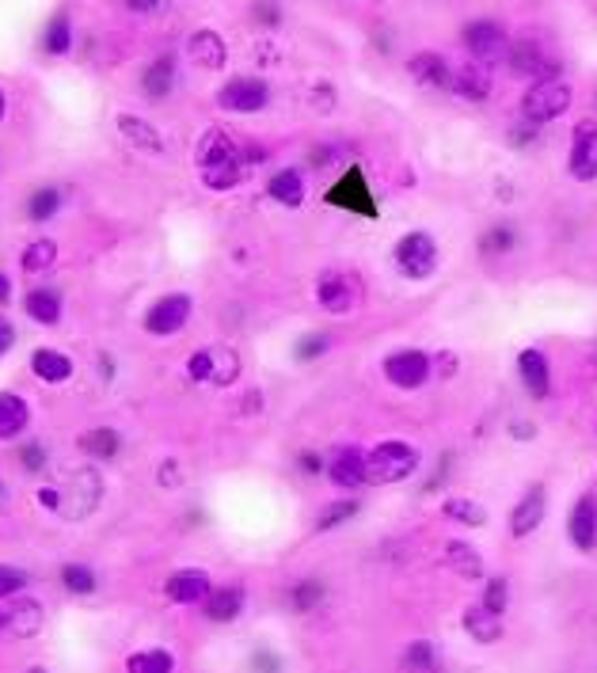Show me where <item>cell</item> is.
Instances as JSON below:
<instances>
[{
  "label": "cell",
  "mask_w": 597,
  "mask_h": 673,
  "mask_svg": "<svg viewBox=\"0 0 597 673\" xmlns=\"http://www.w3.org/2000/svg\"><path fill=\"white\" fill-rule=\"evenodd\" d=\"M514 248V229L510 225H495L483 232V251H510Z\"/></svg>",
  "instance_id": "45"
},
{
  "label": "cell",
  "mask_w": 597,
  "mask_h": 673,
  "mask_svg": "<svg viewBox=\"0 0 597 673\" xmlns=\"http://www.w3.org/2000/svg\"><path fill=\"white\" fill-rule=\"evenodd\" d=\"M236 377H240V358H236V350H229V347L213 350V377H210V385L229 388Z\"/></svg>",
  "instance_id": "39"
},
{
  "label": "cell",
  "mask_w": 597,
  "mask_h": 673,
  "mask_svg": "<svg viewBox=\"0 0 597 673\" xmlns=\"http://www.w3.org/2000/svg\"><path fill=\"white\" fill-rule=\"evenodd\" d=\"M567 537L578 552H594L597 548V499L594 495H582L571 506V521H567Z\"/></svg>",
  "instance_id": "12"
},
{
  "label": "cell",
  "mask_w": 597,
  "mask_h": 673,
  "mask_svg": "<svg viewBox=\"0 0 597 673\" xmlns=\"http://www.w3.org/2000/svg\"><path fill=\"white\" fill-rule=\"evenodd\" d=\"M23 308H27V316H31L35 324L54 327L61 320V293L50 286H35L23 297Z\"/></svg>",
  "instance_id": "25"
},
{
  "label": "cell",
  "mask_w": 597,
  "mask_h": 673,
  "mask_svg": "<svg viewBox=\"0 0 597 673\" xmlns=\"http://www.w3.org/2000/svg\"><path fill=\"white\" fill-rule=\"evenodd\" d=\"M301 468H305V472H320V457L305 453V457H301Z\"/></svg>",
  "instance_id": "51"
},
{
  "label": "cell",
  "mask_w": 597,
  "mask_h": 673,
  "mask_svg": "<svg viewBox=\"0 0 597 673\" xmlns=\"http://www.w3.org/2000/svg\"><path fill=\"white\" fill-rule=\"evenodd\" d=\"M358 510H362V502H358V499H335V502H331V506H328V510L320 514V521H316V529H320V533H328V529H335V525H343V521L354 518Z\"/></svg>",
  "instance_id": "41"
},
{
  "label": "cell",
  "mask_w": 597,
  "mask_h": 673,
  "mask_svg": "<svg viewBox=\"0 0 597 673\" xmlns=\"http://www.w3.org/2000/svg\"><path fill=\"white\" fill-rule=\"evenodd\" d=\"M464 632L487 647V643H499L502 639V620L495 613H487L483 605H472V609L464 613Z\"/></svg>",
  "instance_id": "30"
},
{
  "label": "cell",
  "mask_w": 597,
  "mask_h": 673,
  "mask_svg": "<svg viewBox=\"0 0 597 673\" xmlns=\"http://www.w3.org/2000/svg\"><path fill=\"white\" fill-rule=\"evenodd\" d=\"M316 301L324 312H335V316H347L350 308H354V289H350V278L343 274H320V282H316Z\"/></svg>",
  "instance_id": "16"
},
{
  "label": "cell",
  "mask_w": 597,
  "mask_h": 673,
  "mask_svg": "<svg viewBox=\"0 0 597 673\" xmlns=\"http://www.w3.org/2000/svg\"><path fill=\"white\" fill-rule=\"evenodd\" d=\"M42 50H46L50 58H61V54H69V50H73V20H69V12H58L54 20L46 23Z\"/></svg>",
  "instance_id": "31"
},
{
  "label": "cell",
  "mask_w": 597,
  "mask_h": 673,
  "mask_svg": "<svg viewBox=\"0 0 597 673\" xmlns=\"http://www.w3.org/2000/svg\"><path fill=\"white\" fill-rule=\"evenodd\" d=\"M442 510H445V518L461 521V525H483V521H487V510H483L480 502H476V499H461V495L445 502Z\"/></svg>",
  "instance_id": "40"
},
{
  "label": "cell",
  "mask_w": 597,
  "mask_h": 673,
  "mask_svg": "<svg viewBox=\"0 0 597 673\" xmlns=\"http://www.w3.org/2000/svg\"><path fill=\"white\" fill-rule=\"evenodd\" d=\"M404 666L407 670H434V666H438L434 643H430V639H415V643L404 651Z\"/></svg>",
  "instance_id": "42"
},
{
  "label": "cell",
  "mask_w": 597,
  "mask_h": 673,
  "mask_svg": "<svg viewBox=\"0 0 597 673\" xmlns=\"http://www.w3.org/2000/svg\"><path fill=\"white\" fill-rule=\"evenodd\" d=\"M210 590H213L210 575L198 571V567H183V571L168 575V582H164V594H168V601H175V605H202Z\"/></svg>",
  "instance_id": "11"
},
{
  "label": "cell",
  "mask_w": 597,
  "mask_h": 673,
  "mask_svg": "<svg viewBox=\"0 0 597 673\" xmlns=\"http://www.w3.org/2000/svg\"><path fill=\"white\" fill-rule=\"evenodd\" d=\"M0 632H4V613H0Z\"/></svg>",
  "instance_id": "54"
},
{
  "label": "cell",
  "mask_w": 597,
  "mask_h": 673,
  "mask_svg": "<svg viewBox=\"0 0 597 673\" xmlns=\"http://www.w3.org/2000/svg\"><path fill=\"white\" fill-rule=\"evenodd\" d=\"M130 8L149 16V12H156V8H164V0H130Z\"/></svg>",
  "instance_id": "50"
},
{
  "label": "cell",
  "mask_w": 597,
  "mask_h": 673,
  "mask_svg": "<svg viewBox=\"0 0 597 673\" xmlns=\"http://www.w3.org/2000/svg\"><path fill=\"white\" fill-rule=\"evenodd\" d=\"M31 423V407L20 392H0V442H12L20 438Z\"/></svg>",
  "instance_id": "21"
},
{
  "label": "cell",
  "mask_w": 597,
  "mask_h": 673,
  "mask_svg": "<svg viewBox=\"0 0 597 673\" xmlns=\"http://www.w3.org/2000/svg\"><path fill=\"white\" fill-rule=\"evenodd\" d=\"M419 468V449L407 442H381L366 453V483H404Z\"/></svg>",
  "instance_id": "1"
},
{
  "label": "cell",
  "mask_w": 597,
  "mask_h": 673,
  "mask_svg": "<svg viewBox=\"0 0 597 673\" xmlns=\"http://www.w3.org/2000/svg\"><path fill=\"white\" fill-rule=\"evenodd\" d=\"M99 491H103V483H99L96 472L80 468V472L69 476V487H58V514L69 521L88 518L99 506Z\"/></svg>",
  "instance_id": "5"
},
{
  "label": "cell",
  "mask_w": 597,
  "mask_h": 673,
  "mask_svg": "<svg viewBox=\"0 0 597 673\" xmlns=\"http://www.w3.org/2000/svg\"><path fill=\"white\" fill-rule=\"evenodd\" d=\"M430 373H434V362L426 358L423 350H396V354L385 358V377L396 388H404V392L423 388L430 381Z\"/></svg>",
  "instance_id": "9"
},
{
  "label": "cell",
  "mask_w": 597,
  "mask_h": 673,
  "mask_svg": "<svg viewBox=\"0 0 597 673\" xmlns=\"http://www.w3.org/2000/svg\"><path fill=\"white\" fill-rule=\"evenodd\" d=\"M31 369H35V377L46 381V385H65V381L73 377V358L61 354V350L39 347L31 354Z\"/></svg>",
  "instance_id": "23"
},
{
  "label": "cell",
  "mask_w": 597,
  "mask_h": 673,
  "mask_svg": "<svg viewBox=\"0 0 597 673\" xmlns=\"http://www.w3.org/2000/svg\"><path fill=\"white\" fill-rule=\"evenodd\" d=\"M54 259H58V244H54V240H35V244H27V251H23L20 267L27 270V274H39V270L54 267Z\"/></svg>",
  "instance_id": "37"
},
{
  "label": "cell",
  "mask_w": 597,
  "mask_h": 673,
  "mask_svg": "<svg viewBox=\"0 0 597 673\" xmlns=\"http://www.w3.org/2000/svg\"><path fill=\"white\" fill-rule=\"evenodd\" d=\"M518 377H521V385L529 388L533 400H544V396L552 392V366H548V358H544L540 350H521Z\"/></svg>",
  "instance_id": "15"
},
{
  "label": "cell",
  "mask_w": 597,
  "mask_h": 673,
  "mask_svg": "<svg viewBox=\"0 0 597 673\" xmlns=\"http://www.w3.org/2000/svg\"><path fill=\"white\" fill-rule=\"evenodd\" d=\"M411 77L426 84V88H449V80H453V65L442 58V54H415L411 58Z\"/></svg>",
  "instance_id": "27"
},
{
  "label": "cell",
  "mask_w": 597,
  "mask_h": 673,
  "mask_svg": "<svg viewBox=\"0 0 597 673\" xmlns=\"http://www.w3.org/2000/svg\"><path fill=\"white\" fill-rule=\"evenodd\" d=\"M567 107H571V88L556 77L537 80V84L525 92V99H521V115H525V122H533V126L556 122L559 115H567Z\"/></svg>",
  "instance_id": "2"
},
{
  "label": "cell",
  "mask_w": 597,
  "mask_h": 673,
  "mask_svg": "<svg viewBox=\"0 0 597 673\" xmlns=\"http://www.w3.org/2000/svg\"><path fill=\"white\" fill-rule=\"evenodd\" d=\"M42 628V605L39 601H16L12 609H4V632L31 639Z\"/></svg>",
  "instance_id": "29"
},
{
  "label": "cell",
  "mask_w": 597,
  "mask_h": 673,
  "mask_svg": "<svg viewBox=\"0 0 597 673\" xmlns=\"http://www.w3.org/2000/svg\"><path fill=\"white\" fill-rule=\"evenodd\" d=\"M506 58H510V69H514L518 77H540V80L552 77V61L544 58V50H540L537 42L525 39L518 42V46H510Z\"/></svg>",
  "instance_id": "20"
},
{
  "label": "cell",
  "mask_w": 597,
  "mask_h": 673,
  "mask_svg": "<svg viewBox=\"0 0 597 673\" xmlns=\"http://www.w3.org/2000/svg\"><path fill=\"white\" fill-rule=\"evenodd\" d=\"M126 670H130V673H172L175 670V658L168 651L153 647V651L130 654V658H126Z\"/></svg>",
  "instance_id": "34"
},
{
  "label": "cell",
  "mask_w": 597,
  "mask_h": 673,
  "mask_svg": "<svg viewBox=\"0 0 597 673\" xmlns=\"http://www.w3.org/2000/svg\"><path fill=\"white\" fill-rule=\"evenodd\" d=\"M23 590H27V571L0 563V597H16L23 594Z\"/></svg>",
  "instance_id": "44"
},
{
  "label": "cell",
  "mask_w": 597,
  "mask_h": 673,
  "mask_svg": "<svg viewBox=\"0 0 597 673\" xmlns=\"http://www.w3.org/2000/svg\"><path fill=\"white\" fill-rule=\"evenodd\" d=\"M324 202L335 206V210H343V213H354V217H366V221L377 217V202H373V191H369V183H366V172H362L358 164H350L347 172L339 175V183L324 194Z\"/></svg>",
  "instance_id": "3"
},
{
  "label": "cell",
  "mask_w": 597,
  "mask_h": 673,
  "mask_svg": "<svg viewBox=\"0 0 597 673\" xmlns=\"http://www.w3.org/2000/svg\"><path fill=\"white\" fill-rule=\"evenodd\" d=\"M544 514H548V495H544V487H540V483H533V487L521 495L518 506H514V514H510V533H514V537H529V533H537Z\"/></svg>",
  "instance_id": "13"
},
{
  "label": "cell",
  "mask_w": 597,
  "mask_h": 673,
  "mask_svg": "<svg viewBox=\"0 0 597 673\" xmlns=\"http://www.w3.org/2000/svg\"><path fill=\"white\" fill-rule=\"evenodd\" d=\"M198 172H206V168H217V164H229V160H240L236 153V145H232V137L225 130H210V134L198 141Z\"/></svg>",
  "instance_id": "24"
},
{
  "label": "cell",
  "mask_w": 597,
  "mask_h": 673,
  "mask_svg": "<svg viewBox=\"0 0 597 673\" xmlns=\"http://www.w3.org/2000/svg\"><path fill=\"white\" fill-rule=\"evenodd\" d=\"M270 103L267 80L259 77H232L221 92H217V107H225L232 115H255Z\"/></svg>",
  "instance_id": "6"
},
{
  "label": "cell",
  "mask_w": 597,
  "mask_h": 673,
  "mask_svg": "<svg viewBox=\"0 0 597 673\" xmlns=\"http://www.w3.org/2000/svg\"><path fill=\"white\" fill-rule=\"evenodd\" d=\"M449 88L461 99H468V103H483V99L491 96V73H487V65L472 61V65H461V69L453 73Z\"/></svg>",
  "instance_id": "19"
},
{
  "label": "cell",
  "mask_w": 597,
  "mask_h": 673,
  "mask_svg": "<svg viewBox=\"0 0 597 673\" xmlns=\"http://www.w3.org/2000/svg\"><path fill=\"white\" fill-rule=\"evenodd\" d=\"M194 312V301L187 293H168V297H160L149 312H145V331L149 335H175V331H183L187 320H191Z\"/></svg>",
  "instance_id": "8"
},
{
  "label": "cell",
  "mask_w": 597,
  "mask_h": 673,
  "mask_svg": "<svg viewBox=\"0 0 597 673\" xmlns=\"http://www.w3.org/2000/svg\"><path fill=\"white\" fill-rule=\"evenodd\" d=\"M506 597H510V586H506V578H491L487 582V590H483V609L487 613H495V616H502L506 613Z\"/></svg>",
  "instance_id": "43"
},
{
  "label": "cell",
  "mask_w": 597,
  "mask_h": 673,
  "mask_svg": "<svg viewBox=\"0 0 597 673\" xmlns=\"http://www.w3.org/2000/svg\"><path fill=\"white\" fill-rule=\"evenodd\" d=\"M175 84V58L172 54H160V58L141 73V88L149 99H168Z\"/></svg>",
  "instance_id": "28"
},
{
  "label": "cell",
  "mask_w": 597,
  "mask_h": 673,
  "mask_svg": "<svg viewBox=\"0 0 597 673\" xmlns=\"http://www.w3.org/2000/svg\"><path fill=\"white\" fill-rule=\"evenodd\" d=\"M392 259H396L404 278L423 282V278H430L438 270V244H434L430 232H407L404 240L396 244V251H392Z\"/></svg>",
  "instance_id": "4"
},
{
  "label": "cell",
  "mask_w": 597,
  "mask_h": 673,
  "mask_svg": "<svg viewBox=\"0 0 597 673\" xmlns=\"http://www.w3.org/2000/svg\"><path fill=\"white\" fill-rule=\"evenodd\" d=\"M20 461H23V468H27V472H42V468H46V449H42L39 442L23 445Z\"/></svg>",
  "instance_id": "47"
},
{
  "label": "cell",
  "mask_w": 597,
  "mask_h": 673,
  "mask_svg": "<svg viewBox=\"0 0 597 673\" xmlns=\"http://www.w3.org/2000/svg\"><path fill=\"white\" fill-rule=\"evenodd\" d=\"M4 111H8V99H4V92H0V118H4Z\"/></svg>",
  "instance_id": "53"
},
{
  "label": "cell",
  "mask_w": 597,
  "mask_h": 673,
  "mask_svg": "<svg viewBox=\"0 0 597 673\" xmlns=\"http://www.w3.org/2000/svg\"><path fill=\"white\" fill-rule=\"evenodd\" d=\"M58 210H61L58 187H39V191L27 198V217H31V221H50V217H58Z\"/></svg>",
  "instance_id": "36"
},
{
  "label": "cell",
  "mask_w": 597,
  "mask_h": 673,
  "mask_svg": "<svg viewBox=\"0 0 597 673\" xmlns=\"http://www.w3.org/2000/svg\"><path fill=\"white\" fill-rule=\"evenodd\" d=\"M328 476L335 487H343V491H358V487H366V453L362 449H339L328 464Z\"/></svg>",
  "instance_id": "14"
},
{
  "label": "cell",
  "mask_w": 597,
  "mask_h": 673,
  "mask_svg": "<svg viewBox=\"0 0 597 673\" xmlns=\"http://www.w3.org/2000/svg\"><path fill=\"white\" fill-rule=\"evenodd\" d=\"M320 601H324V586H320L316 578H301V582H293V590H289V605H293V613H312Z\"/></svg>",
  "instance_id": "38"
},
{
  "label": "cell",
  "mask_w": 597,
  "mask_h": 673,
  "mask_svg": "<svg viewBox=\"0 0 597 673\" xmlns=\"http://www.w3.org/2000/svg\"><path fill=\"white\" fill-rule=\"evenodd\" d=\"M187 373H191V381H210L213 377V350H198V354H191Z\"/></svg>",
  "instance_id": "46"
},
{
  "label": "cell",
  "mask_w": 597,
  "mask_h": 673,
  "mask_svg": "<svg viewBox=\"0 0 597 673\" xmlns=\"http://www.w3.org/2000/svg\"><path fill=\"white\" fill-rule=\"evenodd\" d=\"M267 191H270V198H274L278 206L297 210V206L305 202V179H301V172H297V168H282V172L270 175Z\"/></svg>",
  "instance_id": "26"
},
{
  "label": "cell",
  "mask_w": 597,
  "mask_h": 673,
  "mask_svg": "<svg viewBox=\"0 0 597 673\" xmlns=\"http://www.w3.org/2000/svg\"><path fill=\"white\" fill-rule=\"evenodd\" d=\"M61 586L69 590V594H96L99 578L92 567H84V563H65L61 567Z\"/></svg>",
  "instance_id": "35"
},
{
  "label": "cell",
  "mask_w": 597,
  "mask_h": 673,
  "mask_svg": "<svg viewBox=\"0 0 597 673\" xmlns=\"http://www.w3.org/2000/svg\"><path fill=\"white\" fill-rule=\"evenodd\" d=\"M324 350H328V335H309V343L297 347V358H316V354H324Z\"/></svg>",
  "instance_id": "48"
},
{
  "label": "cell",
  "mask_w": 597,
  "mask_h": 673,
  "mask_svg": "<svg viewBox=\"0 0 597 673\" xmlns=\"http://www.w3.org/2000/svg\"><path fill=\"white\" fill-rule=\"evenodd\" d=\"M118 134L126 137L134 149H141V153L164 156V137L156 134V126H153V122H145V118L118 115Z\"/></svg>",
  "instance_id": "22"
},
{
  "label": "cell",
  "mask_w": 597,
  "mask_h": 673,
  "mask_svg": "<svg viewBox=\"0 0 597 673\" xmlns=\"http://www.w3.org/2000/svg\"><path fill=\"white\" fill-rule=\"evenodd\" d=\"M567 168L575 179L582 183H590L597 179V122L594 118H582L575 126V134H571V160H567Z\"/></svg>",
  "instance_id": "10"
},
{
  "label": "cell",
  "mask_w": 597,
  "mask_h": 673,
  "mask_svg": "<svg viewBox=\"0 0 597 673\" xmlns=\"http://www.w3.org/2000/svg\"><path fill=\"white\" fill-rule=\"evenodd\" d=\"M464 46H468L472 61H480V65H495V61L506 58V50H510V39H506L502 23H495V20H472L468 27H464Z\"/></svg>",
  "instance_id": "7"
},
{
  "label": "cell",
  "mask_w": 597,
  "mask_h": 673,
  "mask_svg": "<svg viewBox=\"0 0 597 673\" xmlns=\"http://www.w3.org/2000/svg\"><path fill=\"white\" fill-rule=\"evenodd\" d=\"M445 559H449V567L464 578H480L483 575L480 552H476L472 544H464V540H449V544H445Z\"/></svg>",
  "instance_id": "33"
},
{
  "label": "cell",
  "mask_w": 597,
  "mask_h": 673,
  "mask_svg": "<svg viewBox=\"0 0 597 673\" xmlns=\"http://www.w3.org/2000/svg\"><path fill=\"white\" fill-rule=\"evenodd\" d=\"M187 54H191L194 65H202V69H221L225 61H229V50H225V39L210 31V27H202V31H194L191 42H187Z\"/></svg>",
  "instance_id": "18"
},
{
  "label": "cell",
  "mask_w": 597,
  "mask_h": 673,
  "mask_svg": "<svg viewBox=\"0 0 597 673\" xmlns=\"http://www.w3.org/2000/svg\"><path fill=\"white\" fill-rule=\"evenodd\" d=\"M12 347H16V327L0 316V354H8Z\"/></svg>",
  "instance_id": "49"
},
{
  "label": "cell",
  "mask_w": 597,
  "mask_h": 673,
  "mask_svg": "<svg viewBox=\"0 0 597 673\" xmlns=\"http://www.w3.org/2000/svg\"><path fill=\"white\" fill-rule=\"evenodd\" d=\"M244 601H248L244 586H221V590H210V594H206L202 613H206V620H213V624H232L236 616L244 613Z\"/></svg>",
  "instance_id": "17"
},
{
  "label": "cell",
  "mask_w": 597,
  "mask_h": 673,
  "mask_svg": "<svg viewBox=\"0 0 597 673\" xmlns=\"http://www.w3.org/2000/svg\"><path fill=\"white\" fill-rule=\"evenodd\" d=\"M80 449H84L88 457H96V461H111V457H118V449H122V438H118V430H111V426H96V430H88V434L80 438Z\"/></svg>",
  "instance_id": "32"
},
{
  "label": "cell",
  "mask_w": 597,
  "mask_h": 673,
  "mask_svg": "<svg viewBox=\"0 0 597 673\" xmlns=\"http://www.w3.org/2000/svg\"><path fill=\"white\" fill-rule=\"evenodd\" d=\"M12 297V282H8V274H0V305Z\"/></svg>",
  "instance_id": "52"
}]
</instances>
